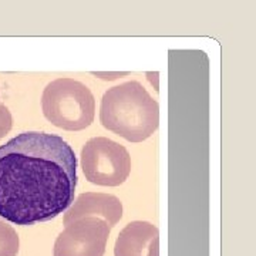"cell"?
Wrapping results in <instances>:
<instances>
[{
    "label": "cell",
    "instance_id": "obj_1",
    "mask_svg": "<svg viewBox=\"0 0 256 256\" xmlns=\"http://www.w3.org/2000/svg\"><path fill=\"white\" fill-rule=\"evenodd\" d=\"M77 181V156L60 136L28 131L0 146V216L14 225L66 212Z\"/></svg>",
    "mask_w": 256,
    "mask_h": 256
},
{
    "label": "cell",
    "instance_id": "obj_2",
    "mask_svg": "<svg viewBox=\"0 0 256 256\" xmlns=\"http://www.w3.org/2000/svg\"><path fill=\"white\" fill-rule=\"evenodd\" d=\"M100 121L130 142H142L160 126V104L141 82H124L104 92Z\"/></svg>",
    "mask_w": 256,
    "mask_h": 256
},
{
    "label": "cell",
    "instance_id": "obj_3",
    "mask_svg": "<svg viewBox=\"0 0 256 256\" xmlns=\"http://www.w3.org/2000/svg\"><path fill=\"white\" fill-rule=\"evenodd\" d=\"M42 108L44 117L56 127L82 131L94 121L96 100L86 84L74 78H57L46 86Z\"/></svg>",
    "mask_w": 256,
    "mask_h": 256
},
{
    "label": "cell",
    "instance_id": "obj_4",
    "mask_svg": "<svg viewBox=\"0 0 256 256\" xmlns=\"http://www.w3.org/2000/svg\"><path fill=\"white\" fill-rule=\"evenodd\" d=\"M82 168L86 178L101 186H118L131 172L127 148L110 138L88 140L82 150Z\"/></svg>",
    "mask_w": 256,
    "mask_h": 256
},
{
    "label": "cell",
    "instance_id": "obj_5",
    "mask_svg": "<svg viewBox=\"0 0 256 256\" xmlns=\"http://www.w3.org/2000/svg\"><path fill=\"white\" fill-rule=\"evenodd\" d=\"M110 232L100 218L74 220L56 239L53 256H102Z\"/></svg>",
    "mask_w": 256,
    "mask_h": 256
},
{
    "label": "cell",
    "instance_id": "obj_6",
    "mask_svg": "<svg viewBox=\"0 0 256 256\" xmlns=\"http://www.w3.org/2000/svg\"><path fill=\"white\" fill-rule=\"evenodd\" d=\"M82 218H100L112 229L122 218V204L117 196L101 192H86L77 196L64 214V225Z\"/></svg>",
    "mask_w": 256,
    "mask_h": 256
},
{
    "label": "cell",
    "instance_id": "obj_7",
    "mask_svg": "<svg viewBox=\"0 0 256 256\" xmlns=\"http://www.w3.org/2000/svg\"><path fill=\"white\" fill-rule=\"evenodd\" d=\"M114 256H160V230L146 220L130 222L118 234Z\"/></svg>",
    "mask_w": 256,
    "mask_h": 256
},
{
    "label": "cell",
    "instance_id": "obj_8",
    "mask_svg": "<svg viewBox=\"0 0 256 256\" xmlns=\"http://www.w3.org/2000/svg\"><path fill=\"white\" fill-rule=\"evenodd\" d=\"M20 239L18 232L0 220V256H18Z\"/></svg>",
    "mask_w": 256,
    "mask_h": 256
},
{
    "label": "cell",
    "instance_id": "obj_9",
    "mask_svg": "<svg viewBox=\"0 0 256 256\" xmlns=\"http://www.w3.org/2000/svg\"><path fill=\"white\" fill-rule=\"evenodd\" d=\"M13 127V118L9 108L0 102V140L4 137Z\"/></svg>",
    "mask_w": 256,
    "mask_h": 256
}]
</instances>
